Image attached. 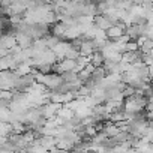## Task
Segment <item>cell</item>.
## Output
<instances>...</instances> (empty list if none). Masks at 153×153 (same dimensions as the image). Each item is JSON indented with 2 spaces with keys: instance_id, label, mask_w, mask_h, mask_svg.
Returning <instances> with one entry per match:
<instances>
[{
  "instance_id": "6da1fadb",
  "label": "cell",
  "mask_w": 153,
  "mask_h": 153,
  "mask_svg": "<svg viewBox=\"0 0 153 153\" xmlns=\"http://www.w3.org/2000/svg\"><path fill=\"white\" fill-rule=\"evenodd\" d=\"M71 48H72V42L68 41V39H62V41H59L57 45H54L51 50L54 51V54H56L57 59L60 60V59H65V57H66V54H68V51H69Z\"/></svg>"
},
{
  "instance_id": "7a4b0ae2",
  "label": "cell",
  "mask_w": 153,
  "mask_h": 153,
  "mask_svg": "<svg viewBox=\"0 0 153 153\" xmlns=\"http://www.w3.org/2000/svg\"><path fill=\"white\" fill-rule=\"evenodd\" d=\"M125 30H126V24H125L123 21H119L117 24L110 26L105 32H107L108 39H110V41H113V39H117V38H120L122 35H125Z\"/></svg>"
},
{
  "instance_id": "3957f363",
  "label": "cell",
  "mask_w": 153,
  "mask_h": 153,
  "mask_svg": "<svg viewBox=\"0 0 153 153\" xmlns=\"http://www.w3.org/2000/svg\"><path fill=\"white\" fill-rule=\"evenodd\" d=\"M78 51H80L81 56H92L96 50H95V47H93L92 39H84V41L81 42V45L78 47Z\"/></svg>"
},
{
  "instance_id": "277c9868",
  "label": "cell",
  "mask_w": 153,
  "mask_h": 153,
  "mask_svg": "<svg viewBox=\"0 0 153 153\" xmlns=\"http://www.w3.org/2000/svg\"><path fill=\"white\" fill-rule=\"evenodd\" d=\"M66 24L65 23H62V21H57V23H54L53 24V27H51V35H54V36H57L59 39H65V32H66Z\"/></svg>"
},
{
  "instance_id": "5b68a950",
  "label": "cell",
  "mask_w": 153,
  "mask_h": 153,
  "mask_svg": "<svg viewBox=\"0 0 153 153\" xmlns=\"http://www.w3.org/2000/svg\"><path fill=\"white\" fill-rule=\"evenodd\" d=\"M102 131L107 134V137H114V135H117L122 129L119 128V125L117 123H113V122H110L108 120V123H104V128H102Z\"/></svg>"
},
{
  "instance_id": "8992f818",
  "label": "cell",
  "mask_w": 153,
  "mask_h": 153,
  "mask_svg": "<svg viewBox=\"0 0 153 153\" xmlns=\"http://www.w3.org/2000/svg\"><path fill=\"white\" fill-rule=\"evenodd\" d=\"M93 24L98 27V29H102V30H107L110 26H113L102 14H98V15H95V18H93Z\"/></svg>"
},
{
  "instance_id": "52a82bcc",
  "label": "cell",
  "mask_w": 153,
  "mask_h": 153,
  "mask_svg": "<svg viewBox=\"0 0 153 153\" xmlns=\"http://www.w3.org/2000/svg\"><path fill=\"white\" fill-rule=\"evenodd\" d=\"M104 62H105V57H104V54H102L101 51H95V53L90 56V63H92L95 68L104 66Z\"/></svg>"
},
{
  "instance_id": "ba28073f",
  "label": "cell",
  "mask_w": 153,
  "mask_h": 153,
  "mask_svg": "<svg viewBox=\"0 0 153 153\" xmlns=\"http://www.w3.org/2000/svg\"><path fill=\"white\" fill-rule=\"evenodd\" d=\"M57 117H60L63 122H65V120H71V119L74 117V110H71L69 107L63 105V107L57 111Z\"/></svg>"
},
{
  "instance_id": "9c48e42d",
  "label": "cell",
  "mask_w": 153,
  "mask_h": 153,
  "mask_svg": "<svg viewBox=\"0 0 153 153\" xmlns=\"http://www.w3.org/2000/svg\"><path fill=\"white\" fill-rule=\"evenodd\" d=\"M152 48H153V39H150V38H146L141 42V45H140V51L141 53H150Z\"/></svg>"
},
{
  "instance_id": "30bf717a",
  "label": "cell",
  "mask_w": 153,
  "mask_h": 153,
  "mask_svg": "<svg viewBox=\"0 0 153 153\" xmlns=\"http://www.w3.org/2000/svg\"><path fill=\"white\" fill-rule=\"evenodd\" d=\"M150 54H152V56H153V48H152V50H150Z\"/></svg>"
},
{
  "instance_id": "8fae6325",
  "label": "cell",
  "mask_w": 153,
  "mask_h": 153,
  "mask_svg": "<svg viewBox=\"0 0 153 153\" xmlns=\"http://www.w3.org/2000/svg\"><path fill=\"white\" fill-rule=\"evenodd\" d=\"M152 11H153V3H152Z\"/></svg>"
}]
</instances>
